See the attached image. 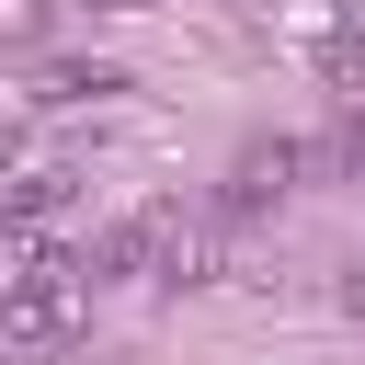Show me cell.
<instances>
[{
	"label": "cell",
	"instance_id": "3957f363",
	"mask_svg": "<svg viewBox=\"0 0 365 365\" xmlns=\"http://www.w3.org/2000/svg\"><path fill=\"white\" fill-rule=\"evenodd\" d=\"M103 91H125V80H114V68H68V57L34 80V103H57V114H80V103H103Z\"/></svg>",
	"mask_w": 365,
	"mask_h": 365
},
{
	"label": "cell",
	"instance_id": "7a4b0ae2",
	"mask_svg": "<svg viewBox=\"0 0 365 365\" xmlns=\"http://www.w3.org/2000/svg\"><path fill=\"white\" fill-rule=\"evenodd\" d=\"M308 182V148L297 137H251L240 160H228V217H262V205H285Z\"/></svg>",
	"mask_w": 365,
	"mask_h": 365
},
{
	"label": "cell",
	"instance_id": "6da1fadb",
	"mask_svg": "<svg viewBox=\"0 0 365 365\" xmlns=\"http://www.w3.org/2000/svg\"><path fill=\"white\" fill-rule=\"evenodd\" d=\"M137 274H148V285H217V274H228L217 217H194V205H148V217H137Z\"/></svg>",
	"mask_w": 365,
	"mask_h": 365
},
{
	"label": "cell",
	"instance_id": "277c9868",
	"mask_svg": "<svg viewBox=\"0 0 365 365\" xmlns=\"http://www.w3.org/2000/svg\"><path fill=\"white\" fill-rule=\"evenodd\" d=\"M0 46H46V0H0Z\"/></svg>",
	"mask_w": 365,
	"mask_h": 365
},
{
	"label": "cell",
	"instance_id": "5b68a950",
	"mask_svg": "<svg viewBox=\"0 0 365 365\" xmlns=\"http://www.w3.org/2000/svg\"><path fill=\"white\" fill-rule=\"evenodd\" d=\"M342 171H365V91L342 103Z\"/></svg>",
	"mask_w": 365,
	"mask_h": 365
},
{
	"label": "cell",
	"instance_id": "52a82bcc",
	"mask_svg": "<svg viewBox=\"0 0 365 365\" xmlns=\"http://www.w3.org/2000/svg\"><path fill=\"white\" fill-rule=\"evenodd\" d=\"M342 308H354V331H365V285H342Z\"/></svg>",
	"mask_w": 365,
	"mask_h": 365
},
{
	"label": "cell",
	"instance_id": "8992f818",
	"mask_svg": "<svg viewBox=\"0 0 365 365\" xmlns=\"http://www.w3.org/2000/svg\"><path fill=\"white\" fill-rule=\"evenodd\" d=\"M91 11H160V0H91Z\"/></svg>",
	"mask_w": 365,
	"mask_h": 365
}]
</instances>
